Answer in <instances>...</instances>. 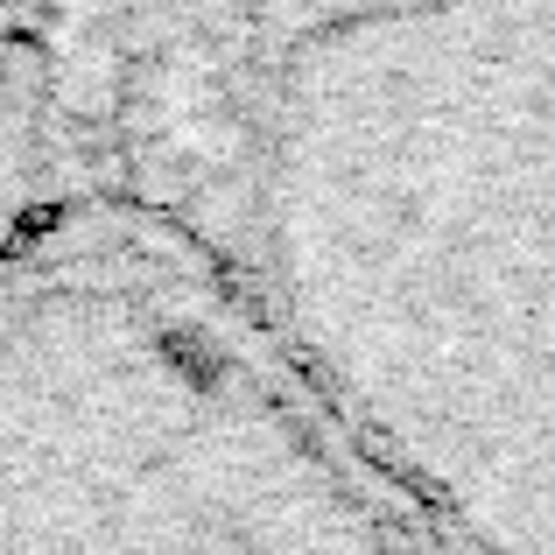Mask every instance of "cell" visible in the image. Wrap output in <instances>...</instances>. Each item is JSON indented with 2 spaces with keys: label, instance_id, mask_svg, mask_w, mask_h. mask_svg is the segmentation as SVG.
Segmentation results:
<instances>
[{
  "label": "cell",
  "instance_id": "6da1fadb",
  "mask_svg": "<svg viewBox=\"0 0 555 555\" xmlns=\"http://www.w3.org/2000/svg\"><path fill=\"white\" fill-rule=\"evenodd\" d=\"M36 113L450 555H555V0L36 14Z\"/></svg>",
  "mask_w": 555,
  "mask_h": 555
},
{
  "label": "cell",
  "instance_id": "7a4b0ae2",
  "mask_svg": "<svg viewBox=\"0 0 555 555\" xmlns=\"http://www.w3.org/2000/svg\"><path fill=\"white\" fill-rule=\"evenodd\" d=\"M0 555H450L149 211L0 240Z\"/></svg>",
  "mask_w": 555,
  "mask_h": 555
}]
</instances>
